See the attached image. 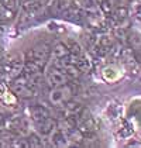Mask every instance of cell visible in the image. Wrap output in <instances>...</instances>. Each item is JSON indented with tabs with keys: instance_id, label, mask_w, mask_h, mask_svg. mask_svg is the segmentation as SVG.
Masks as SVG:
<instances>
[{
	"instance_id": "6da1fadb",
	"label": "cell",
	"mask_w": 141,
	"mask_h": 148,
	"mask_svg": "<svg viewBox=\"0 0 141 148\" xmlns=\"http://www.w3.org/2000/svg\"><path fill=\"white\" fill-rule=\"evenodd\" d=\"M70 96H72V90L65 83L62 86H57L55 89L49 92V102L54 106H62L66 102H69Z\"/></svg>"
},
{
	"instance_id": "7a4b0ae2",
	"label": "cell",
	"mask_w": 141,
	"mask_h": 148,
	"mask_svg": "<svg viewBox=\"0 0 141 148\" xmlns=\"http://www.w3.org/2000/svg\"><path fill=\"white\" fill-rule=\"evenodd\" d=\"M47 79H48V83L49 85H52V86H62V85H65L66 83V75H64L61 71H58V68H55V69H52V71H49L48 72V76H47Z\"/></svg>"
},
{
	"instance_id": "3957f363",
	"label": "cell",
	"mask_w": 141,
	"mask_h": 148,
	"mask_svg": "<svg viewBox=\"0 0 141 148\" xmlns=\"http://www.w3.org/2000/svg\"><path fill=\"white\" fill-rule=\"evenodd\" d=\"M48 48L45 45H42V47H37L35 49H33V62H34L35 65H42L45 61H47V58H48Z\"/></svg>"
},
{
	"instance_id": "277c9868",
	"label": "cell",
	"mask_w": 141,
	"mask_h": 148,
	"mask_svg": "<svg viewBox=\"0 0 141 148\" xmlns=\"http://www.w3.org/2000/svg\"><path fill=\"white\" fill-rule=\"evenodd\" d=\"M47 117H48V112L44 109V107H41V106H35V107L31 109V119L34 120L37 124H40L41 121H44Z\"/></svg>"
},
{
	"instance_id": "5b68a950",
	"label": "cell",
	"mask_w": 141,
	"mask_h": 148,
	"mask_svg": "<svg viewBox=\"0 0 141 148\" xmlns=\"http://www.w3.org/2000/svg\"><path fill=\"white\" fill-rule=\"evenodd\" d=\"M68 52H69L68 47L65 44H61V42L54 45V48H52V57L54 58H65L68 55Z\"/></svg>"
},
{
	"instance_id": "8992f818",
	"label": "cell",
	"mask_w": 141,
	"mask_h": 148,
	"mask_svg": "<svg viewBox=\"0 0 141 148\" xmlns=\"http://www.w3.org/2000/svg\"><path fill=\"white\" fill-rule=\"evenodd\" d=\"M14 90H16V93H18L21 96H33V90L27 86L25 82H20V85L16 83L14 85Z\"/></svg>"
},
{
	"instance_id": "52a82bcc",
	"label": "cell",
	"mask_w": 141,
	"mask_h": 148,
	"mask_svg": "<svg viewBox=\"0 0 141 148\" xmlns=\"http://www.w3.org/2000/svg\"><path fill=\"white\" fill-rule=\"evenodd\" d=\"M103 76H105L106 80H110V82H113V80L118 79V76H120V72H118L116 68H106L103 71Z\"/></svg>"
},
{
	"instance_id": "ba28073f",
	"label": "cell",
	"mask_w": 141,
	"mask_h": 148,
	"mask_svg": "<svg viewBox=\"0 0 141 148\" xmlns=\"http://www.w3.org/2000/svg\"><path fill=\"white\" fill-rule=\"evenodd\" d=\"M17 4V0H3V6L4 7H10V9H14Z\"/></svg>"
},
{
	"instance_id": "9c48e42d",
	"label": "cell",
	"mask_w": 141,
	"mask_h": 148,
	"mask_svg": "<svg viewBox=\"0 0 141 148\" xmlns=\"http://www.w3.org/2000/svg\"><path fill=\"white\" fill-rule=\"evenodd\" d=\"M116 14H117V18H124V17L127 16V9H126V7H123V9H118Z\"/></svg>"
},
{
	"instance_id": "30bf717a",
	"label": "cell",
	"mask_w": 141,
	"mask_h": 148,
	"mask_svg": "<svg viewBox=\"0 0 141 148\" xmlns=\"http://www.w3.org/2000/svg\"><path fill=\"white\" fill-rule=\"evenodd\" d=\"M14 145H16V147H30V144H28V143H25V140L16 141V143H14Z\"/></svg>"
}]
</instances>
